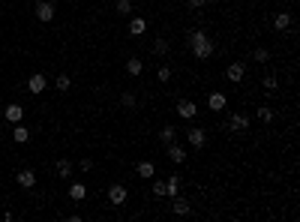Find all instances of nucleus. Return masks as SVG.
<instances>
[{
  "instance_id": "1",
  "label": "nucleus",
  "mask_w": 300,
  "mask_h": 222,
  "mask_svg": "<svg viewBox=\"0 0 300 222\" xmlns=\"http://www.w3.org/2000/svg\"><path fill=\"white\" fill-rule=\"evenodd\" d=\"M189 48H192V54H195L198 60H207L210 54H213V39H210V33L207 30H189Z\"/></svg>"
},
{
  "instance_id": "2",
  "label": "nucleus",
  "mask_w": 300,
  "mask_h": 222,
  "mask_svg": "<svg viewBox=\"0 0 300 222\" xmlns=\"http://www.w3.org/2000/svg\"><path fill=\"white\" fill-rule=\"evenodd\" d=\"M186 141H189L192 150H204V144H207V132H204L201 126H192V129H186Z\"/></svg>"
},
{
  "instance_id": "3",
  "label": "nucleus",
  "mask_w": 300,
  "mask_h": 222,
  "mask_svg": "<svg viewBox=\"0 0 300 222\" xmlns=\"http://www.w3.org/2000/svg\"><path fill=\"white\" fill-rule=\"evenodd\" d=\"M45 87H48V78H45L42 72H33V75L27 78V90H30L33 96H39V93H42Z\"/></svg>"
},
{
  "instance_id": "4",
  "label": "nucleus",
  "mask_w": 300,
  "mask_h": 222,
  "mask_svg": "<svg viewBox=\"0 0 300 222\" xmlns=\"http://www.w3.org/2000/svg\"><path fill=\"white\" fill-rule=\"evenodd\" d=\"M228 129H231V132H246V129H249V117H246V114H231V117H228Z\"/></svg>"
},
{
  "instance_id": "5",
  "label": "nucleus",
  "mask_w": 300,
  "mask_h": 222,
  "mask_svg": "<svg viewBox=\"0 0 300 222\" xmlns=\"http://www.w3.org/2000/svg\"><path fill=\"white\" fill-rule=\"evenodd\" d=\"M36 18L39 21H51V18H54V3H51V0H39V3H36Z\"/></svg>"
},
{
  "instance_id": "6",
  "label": "nucleus",
  "mask_w": 300,
  "mask_h": 222,
  "mask_svg": "<svg viewBox=\"0 0 300 222\" xmlns=\"http://www.w3.org/2000/svg\"><path fill=\"white\" fill-rule=\"evenodd\" d=\"M15 180H18L21 189H33V186H36V174H33L30 168H21V171L15 174Z\"/></svg>"
},
{
  "instance_id": "7",
  "label": "nucleus",
  "mask_w": 300,
  "mask_h": 222,
  "mask_svg": "<svg viewBox=\"0 0 300 222\" xmlns=\"http://www.w3.org/2000/svg\"><path fill=\"white\" fill-rule=\"evenodd\" d=\"M3 117H6L12 126H15V123H21V117H24V105H18V102H15V105H6Z\"/></svg>"
},
{
  "instance_id": "8",
  "label": "nucleus",
  "mask_w": 300,
  "mask_h": 222,
  "mask_svg": "<svg viewBox=\"0 0 300 222\" xmlns=\"http://www.w3.org/2000/svg\"><path fill=\"white\" fill-rule=\"evenodd\" d=\"M177 114L189 120V117H195V114H198V105H195L192 99H180V102H177Z\"/></svg>"
},
{
  "instance_id": "9",
  "label": "nucleus",
  "mask_w": 300,
  "mask_h": 222,
  "mask_svg": "<svg viewBox=\"0 0 300 222\" xmlns=\"http://www.w3.org/2000/svg\"><path fill=\"white\" fill-rule=\"evenodd\" d=\"M108 201L114 204V207H120V204L126 201V186H120V183H114L111 189H108Z\"/></svg>"
},
{
  "instance_id": "10",
  "label": "nucleus",
  "mask_w": 300,
  "mask_h": 222,
  "mask_svg": "<svg viewBox=\"0 0 300 222\" xmlns=\"http://www.w3.org/2000/svg\"><path fill=\"white\" fill-rule=\"evenodd\" d=\"M165 147H168V159H171V162H183V159H186V147H183V144L171 141V144H165Z\"/></svg>"
},
{
  "instance_id": "11",
  "label": "nucleus",
  "mask_w": 300,
  "mask_h": 222,
  "mask_svg": "<svg viewBox=\"0 0 300 222\" xmlns=\"http://www.w3.org/2000/svg\"><path fill=\"white\" fill-rule=\"evenodd\" d=\"M243 75H246V66H243V63H231V66L225 69V78H228V81H234V84H237V81H243Z\"/></svg>"
},
{
  "instance_id": "12",
  "label": "nucleus",
  "mask_w": 300,
  "mask_h": 222,
  "mask_svg": "<svg viewBox=\"0 0 300 222\" xmlns=\"http://www.w3.org/2000/svg\"><path fill=\"white\" fill-rule=\"evenodd\" d=\"M12 138H15V144H27V141H30V129H27V126H21V123H15Z\"/></svg>"
},
{
  "instance_id": "13",
  "label": "nucleus",
  "mask_w": 300,
  "mask_h": 222,
  "mask_svg": "<svg viewBox=\"0 0 300 222\" xmlns=\"http://www.w3.org/2000/svg\"><path fill=\"white\" fill-rule=\"evenodd\" d=\"M273 27H276L279 33H285V30H291V15H288V12H279L276 18H273Z\"/></svg>"
},
{
  "instance_id": "14",
  "label": "nucleus",
  "mask_w": 300,
  "mask_h": 222,
  "mask_svg": "<svg viewBox=\"0 0 300 222\" xmlns=\"http://www.w3.org/2000/svg\"><path fill=\"white\" fill-rule=\"evenodd\" d=\"M225 102H228V99H225V93H210V96H207L210 111H222V108H225Z\"/></svg>"
},
{
  "instance_id": "15",
  "label": "nucleus",
  "mask_w": 300,
  "mask_h": 222,
  "mask_svg": "<svg viewBox=\"0 0 300 222\" xmlns=\"http://www.w3.org/2000/svg\"><path fill=\"white\" fill-rule=\"evenodd\" d=\"M144 30H147V21L141 18V15H135V18L129 21V36H141Z\"/></svg>"
},
{
  "instance_id": "16",
  "label": "nucleus",
  "mask_w": 300,
  "mask_h": 222,
  "mask_svg": "<svg viewBox=\"0 0 300 222\" xmlns=\"http://www.w3.org/2000/svg\"><path fill=\"white\" fill-rule=\"evenodd\" d=\"M177 189H180V174H171L168 183H165V198H174V195H177Z\"/></svg>"
},
{
  "instance_id": "17",
  "label": "nucleus",
  "mask_w": 300,
  "mask_h": 222,
  "mask_svg": "<svg viewBox=\"0 0 300 222\" xmlns=\"http://www.w3.org/2000/svg\"><path fill=\"white\" fill-rule=\"evenodd\" d=\"M171 210L177 213V216H186V213H189L192 207H189V201H186V198H177V195H174V204H171Z\"/></svg>"
},
{
  "instance_id": "18",
  "label": "nucleus",
  "mask_w": 300,
  "mask_h": 222,
  "mask_svg": "<svg viewBox=\"0 0 300 222\" xmlns=\"http://www.w3.org/2000/svg\"><path fill=\"white\" fill-rule=\"evenodd\" d=\"M120 105L126 108V111H132V108L138 105V99H135V93H132V90H126V93H120Z\"/></svg>"
},
{
  "instance_id": "19",
  "label": "nucleus",
  "mask_w": 300,
  "mask_h": 222,
  "mask_svg": "<svg viewBox=\"0 0 300 222\" xmlns=\"http://www.w3.org/2000/svg\"><path fill=\"white\" fill-rule=\"evenodd\" d=\"M126 72H129V75H141V72H144V63H141L138 57H129V60H126Z\"/></svg>"
},
{
  "instance_id": "20",
  "label": "nucleus",
  "mask_w": 300,
  "mask_h": 222,
  "mask_svg": "<svg viewBox=\"0 0 300 222\" xmlns=\"http://www.w3.org/2000/svg\"><path fill=\"white\" fill-rule=\"evenodd\" d=\"M174 138H177V129H174V126H162V129H159V141H162V144H171Z\"/></svg>"
},
{
  "instance_id": "21",
  "label": "nucleus",
  "mask_w": 300,
  "mask_h": 222,
  "mask_svg": "<svg viewBox=\"0 0 300 222\" xmlns=\"http://www.w3.org/2000/svg\"><path fill=\"white\" fill-rule=\"evenodd\" d=\"M84 195H87L84 183H72V186H69V198H72V201H84Z\"/></svg>"
},
{
  "instance_id": "22",
  "label": "nucleus",
  "mask_w": 300,
  "mask_h": 222,
  "mask_svg": "<svg viewBox=\"0 0 300 222\" xmlns=\"http://www.w3.org/2000/svg\"><path fill=\"white\" fill-rule=\"evenodd\" d=\"M135 171H138V177H153V174H156V168H153V162H138Z\"/></svg>"
},
{
  "instance_id": "23",
  "label": "nucleus",
  "mask_w": 300,
  "mask_h": 222,
  "mask_svg": "<svg viewBox=\"0 0 300 222\" xmlns=\"http://www.w3.org/2000/svg\"><path fill=\"white\" fill-rule=\"evenodd\" d=\"M114 12H117V15H132V0H117Z\"/></svg>"
},
{
  "instance_id": "24",
  "label": "nucleus",
  "mask_w": 300,
  "mask_h": 222,
  "mask_svg": "<svg viewBox=\"0 0 300 222\" xmlns=\"http://www.w3.org/2000/svg\"><path fill=\"white\" fill-rule=\"evenodd\" d=\"M54 87H57V90H63V93H66V90H69V87H72V81H69V75H66V72H63V75H57V78H54Z\"/></svg>"
},
{
  "instance_id": "25",
  "label": "nucleus",
  "mask_w": 300,
  "mask_h": 222,
  "mask_svg": "<svg viewBox=\"0 0 300 222\" xmlns=\"http://www.w3.org/2000/svg\"><path fill=\"white\" fill-rule=\"evenodd\" d=\"M57 174H60V177H69V174H72V162L60 159V162H57Z\"/></svg>"
},
{
  "instance_id": "26",
  "label": "nucleus",
  "mask_w": 300,
  "mask_h": 222,
  "mask_svg": "<svg viewBox=\"0 0 300 222\" xmlns=\"http://www.w3.org/2000/svg\"><path fill=\"white\" fill-rule=\"evenodd\" d=\"M258 120H261V123H270V120H273V111H270L267 105H261V108H258Z\"/></svg>"
},
{
  "instance_id": "27",
  "label": "nucleus",
  "mask_w": 300,
  "mask_h": 222,
  "mask_svg": "<svg viewBox=\"0 0 300 222\" xmlns=\"http://www.w3.org/2000/svg\"><path fill=\"white\" fill-rule=\"evenodd\" d=\"M261 84H264V90H276V87H279L276 75H264V78H261Z\"/></svg>"
},
{
  "instance_id": "28",
  "label": "nucleus",
  "mask_w": 300,
  "mask_h": 222,
  "mask_svg": "<svg viewBox=\"0 0 300 222\" xmlns=\"http://www.w3.org/2000/svg\"><path fill=\"white\" fill-rule=\"evenodd\" d=\"M252 57H255L258 63H267V60H270V51H267V48H255V54H252Z\"/></svg>"
},
{
  "instance_id": "29",
  "label": "nucleus",
  "mask_w": 300,
  "mask_h": 222,
  "mask_svg": "<svg viewBox=\"0 0 300 222\" xmlns=\"http://www.w3.org/2000/svg\"><path fill=\"white\" fill-rule=\"evenodd\" d=\"M153 51H156V54H165V51H168V42H165V39L159 36V39L153 42Z\"/></svg>"
},
{
  "instance_id": "30",
  "label": "nucleus",
  "mask_w": 300,
  "mask_h": 222,
  "mask_svg": "<svg viewBox=\"0 0 300 222\" xmlns=\"http://www.w3.org/2000/svg\"><path fill=\"white\" fill-rule=\"evenodd\" d=\"M156 78H159L162 84H165V81H171V69H168V66H159V72H156Z\"/></svg>"
},
{
  "instance_id": "31",
  "label": "nucleus",
  "mask_w": 300,
  "mask_h": 222,
  "mask_svg": "<svg viewBox=\"0 0 300 222\" xmlns=\"http://www.w3.org/2000/svg\"><path fill=\"white\" fill-rule=\"evenodd\" d=\"M153 195L165 198V183H162V180H156V183H153Z\"/></svg>"
},
{
  "instance_id": "32",
  "label": "nucleus",
  "mask_w": 300,
  "mask_h": 222,
  "mask_svg": "<svg viewBox=\"0 0 300 222\" xmlns=\"http://www.w3.org/2000/svg\"><path fill=\"white\" fill-rule=\"evenodd\" d=\"M207 3V0H186V6H192V9H201Z\"/></svg>"
},
{
  "instance_id": "33",
  "label": "nucleus",
  "mask_w": 300,
  "mask_h": 222,
  "mask_svg": "<svg viewBox=\"0 0 300 222\" xmlns=\"http://www.w3.org/2000/svg\"><path fill=\"white\" fill-rule=\"evenodd\" d=\"M78 168H81V171H90L93 162H90V159H81V162H78Z\"/></svg>"
},
{
  "instance_id": "34",
  "label": "nucleus",
  "mask_w": 300,
  "mask_h": 222,
  "mask_svg": "<svg viewBox=\"0 0 300 222\" xmlns=\"http://www.w3.org/2000/svg\"><path fill=\"white\" fill-rule=\"evenodd\" d=\"M207 3H216V0H207Z\"/></svg>"
},
{
  "instance_id": "35",
  "label": "nucleus",
  "mask_w": 300,
  "mask_h": 222,
  "mask_svg": "<svg viewBox=\"0 0 300 222\" xmlns=\"http://www.w3.org/2000/svg\"><path fill=\"white\" fill-rule=\"evenodd\" d=\"M0 132H3V129H0Z\"/></svg>"
}]
</instances>
